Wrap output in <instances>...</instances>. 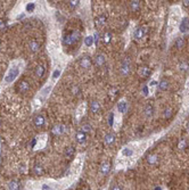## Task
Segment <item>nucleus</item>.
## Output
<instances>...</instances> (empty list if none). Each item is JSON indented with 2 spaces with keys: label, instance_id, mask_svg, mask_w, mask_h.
<instances>
[{
  "label": "nucleus",
  "instance_id": "nucleus-1",
  "mask_svg": "<svg viewBox=\"0 0 189 190\" xmlns=\"http://www.w3.org/2000/svg\"><path fill=\"white\" fill-rule=\"evenodd\" d=\"M24 66H25V63L22 59H16V60L11 62L6 75L1 82V88H6V87L10 86L19 76L21 72L24 70Z\"/></svg>",
  "mask_w": 189,
  "mask_h": 190
},
{
  "label": "nucleus",
  "instance_id": "nucleus-2",
  "mask_svg": "<svg viewBox=\"0 0 189 190\" xmlns=\"http://www.w3.org/2000/svg\"><path fill=\"white\" fill-rule=\"evenodd\" d=\"M181 21V10L178 6L172 7L171 14H170V21H169V34H172L173 29L177 27V25L180 24Z\"/></svg>",
  "mask_w": 189,
  "mask_h": 190
},
{
  "label": "nucleus",
  "instance_id": "nucleus-3",
  "mask_svg": "<svg viewBox=\"0 0 189 190\" xmlns=\"http://www.w3.org/2000/svg\"><path fill=\"white\" fill-rule=\"evenodd\" d=\"M80 38H81V32L79 30H74L64 38L63 43H64V46L70 47V46H73L74 43H77L80 40Z\"/></svg>",
  "mask_w": 189,
  "mask_h": 190
},
{
  "label": "nucleus",
  "instance_id": "nucleus-4",
  "mask_svg": "<svg viewBox=\"0 0 189 190\" xmlns=\"http://www.w3.org/2000/svg\"><path fill=\"white\" fill-rule=\"evenodd\" d=\"M130 71H131V63H130V60H129L128 58H125V59L122 62V64H121L120 73H121L122 76H128L129 73H130Z\"/></svg>",
  "mask_w": 189,
  "mask_h": 190
},
{
  "label": "nucleus",
  "instance_id": "nucleus-5",
  "mask_svg": "<svg viewBox=\"0 0 189 190\" xmlns=\"http://www.w3.org/2000/svg\"><path fill=\"white\" fill-rule=\"evenodd\" d=\"M133 155H134V149L132 148L131 145L123 147L120 151V156L123 157V158H129V157H132Z\"/></svg>",
  "mask_w": 189,
  "mask_h": 190
},
{
  "label": "nucleus",
  "instance_id": "nucleus-6",
  "mask_svg": "<svg viewBox=\"0 0 189 190\" xmlns=\"http://www.w3.org/2000/svg\"><path fill=\"white\" fill-rule=\"evenodd\" d=\"M51 132L55 134V136H63L64 133L67 132V126L64 125V124H57L53 128Z\"/></svg>",
  "mask_w": 189,
  "mask_h": 190
},
{
  "label": "nucleus",
  "instance_id": "nucleus-7",
  "mask_svg": "<svg viewBox=\"0 0 189 190\" xmlns=\"http://www.w3.org/2000/svg\"><path fill=\"white\" fill-rule=\"evenodd\" d=\"M79 64H80V66H81L82 68L89 70V68L91 67V65H93V62H91V58H90L89 56H83V57H81V59L79 60Z\"/></svg>",
  "mask_w": 189,
  "mask_h": 190
},
{
  "label": "nucleus",
  "instance_id": "nucleus-8",
  "mask_svg": "<svg viewBox=\"0 0 189 190\" xmlns=\"http://www.w3.org/2000/svg\"><path fill=\"white\" fill-rule=\"evenodd\" d=\"M126 110H128V102H126L125 99H121V100L117 102V105H116V112L122 115V114H124Z\"/></svg>",
  "mask_w": 189,
  "mask_h": 190
},
{
  "label": "nucleus",
  "instance_id": "nucleus-9",
  "mask_svg": "<svg viewBox=\"0 0 189 190\" xmlns=\"http://www.w3.org/2000/svg\"><path fill=\"white\" fill-rule=\"evenodd\" d=\"M179 30H180V32L184 33V34L189 32V18L188 17L181 18L180 24H179Z\"/></svg>",
  "mask_w": 189,
  "mask_h": 190
},
{
  "label": "nucleus",
  "instance_id": "nucleus-10",
  "mask_svg": "<svg viewBox=\"0 0 189 190\" xmlns=\"http://www.w3.org/2000/svg\"><path fill=\"white\" fill-rule=\"evenodd\" d=\"M86 109H87V104H86V102H82L81 105H79V107H78L77 110H75V118H77L78 121L82 118V116H83L85 113H86Z\"/></svg>",
  "mask_w": 189,
  "mask_h": 190
},
{
  "label": "nucleus",
  "instance_id": "nucleus-11",
  "mask_svg": "<svg viewBox=\"0 0 189 190\" xmlns=\"http://www.w3.org/2000/svg\"><path fill=\"white\" fill-rule=\"evenodd\" d=\"M109 172H110V164H109L108 162H104V163H101L100 166H99V173H100L101 175L106 177Z\"/></svg>",
  "mask_w": 189,
  "mask_h": 190
},
{
  "label": "nucleus",
  "instance_id": "nucleus-12",
  "mask_svg": "<svg viewBox=\"0 0 189 190\" xmlns=\"http://www.w3.org/2000/svg\"><path fill=\"white\" fill-rule=\"evenodd\" d=\"M106 22H107V17H106L105 14L98 15V16L96 17V19H94V23H96V25H97L98 27H104L105 24H106Z\"/></svg>",
  "mask_w": 189,
  "mask_h": 190
},
{
  "label": "nucleus",
  "instance_id": "nucleus-13",
  "mask_svg": "<svg viewBox=\"0 0 189 190\" xmlns=\"http://www.w3.org/2000/svg\"><path fill=\"white\" fill-rule=\"evenodd\" d=\"M29 89H30V83H29L27 81H25V80L21 81V82L18 83V86H17V90H18V92H21V94L27 92Z\"/></svg>",
  "mask_w": 189,
  "mask_h": 190
},
{
  "label": "nucleus",
  "instance_id": "nucleus-14",
  "mask_svg": "<svg viewBox=\"0 0 189 190\" xmlns=\"http://www.w3.org/2000/svg\"><path fill=\"white\" fill-rule=\"evenodd\" d=\"M75 140H77V143L85 145L87 142V134L82 131H78L77 134H75Z\"/></svg>",
  "mask_w": 189,
  "mask_h": 190
},
{
  "label": "nucleus",
  "instance_id": "nucleus-15",
  "mask_svg": "<svg viewBox=\"0 0 189 190\" xmlns=\"http://www.w3.org/2000/svg\"><path fill=\"white\" fill-rule=\"evenodd\" d=\"M105 63H106V56L104 54H97L94 57V64L98 67H101L105 65Z\"/></svg>",
  "mask_w": 189,
  "mask_h": 190
},
{
  "label": "nucleus",
  "instance_id": "nucleus-16",
  "mask_svg": "<svg viewBox=\"0 0 189 190\" xmlns=\"http://www.w3.org/2000/svg\"><path fill=\"white\" fill-rule=\"evenodd\" d=\"M33 123H34V125H35L37 128H42V126L45 125L46 121H45V117H43L41 114H38V115L34 116V118H33Z\"/></svg>",
  "mask_w": 189,
  "mask_h": 190
},
{
  "label": "nucleus",
  "instance_id": "nucleus-17",
  "mask_svg": "<svg viewBox=\"0 0 189 190\" xmlns=\"http://www.w3.org/2000/svg\"><path fill=\"white\" fill-rule=\"evenodd\" d=\"M115 140H116V137H115V134L114 133H107L105 137H104V143L106 145V146H112L114 142H115Z\"/></svg>",
  "mask_w": 189,
  "mask_h": 190
},
{
  "label": "nucleus",
  "instance_id": "nucleus-18",
  "mask_svg": "<svg viewBox=\"0 0 189 190\" xmlns=\"http://www.w3.org/2000/svg\"><path fill=\"white\" fill-rule=\"evenodd\" d=\"M29 49H30L32 52H37V51L40 49V42H39L37 39H32V40L29 42Z\"/></svg>",
  "mask_w": 189,
  "mask_h": 190
},
{
  "label": "nucleus",
  "instance_id": "nucleus-19",
  "mask_svg": "<svg viewBox=\"0 0 189 190\" xmlns=\"http://www.w3.org/2000/svg\"><path fill=\"white\" fill-rule=\"evenodd\" d=\"M100 104H99V101L98 100H93L91 102H90V105H89V109H90V112L91 113H94V114H97V113H99L100 112Z\"/></svg>",
  "mask_w": 189,
  "mask_h": 190
},
{
  "label": "nucleus",
  "instance_id": "nucleus-20",
  "mask_svg": "<svg viewBox=\"0 0 189 190\" xmlns=\"http://www.w3.org/2000/svg\"><path fill=\"white\" fill-rule=\"evenodd\" d=\"M145 34H146V29L145 27H138V29L134 30L133 37H134V39L140 40V39H142L145 37Z\"/></svg>",
  "mask_w": 189,
  "mask_h": 190
},
{
  "label": "nucleus",
  "instance_id": "nucleus-21",
  "mask_svg": "<svg viewBox=\"0 0 189 190\" xmlns=\"http://www.w3.org/2000/svg\"><path fill=\"white\" fill-rule=\"evenodd\" d=\"M144 114L146 117H152L154 115V107L152 104H147L144 108Z\"/></svg>",
  "mask_w": 189,
  "mask_h": 190
},
{
  "label": "nucleus",
  "instance_id": "nucleus-22",
  "mask_svg": "<svg viewBox=\"0 0 189 190\" xmlns=\"http://www.w3.org/2000/svg\"><path fill=\"white\" fill-rule=\"evenodd\" d=\"M139 75L141 78H148L150 75V68L147 66H141L139 68Z\"/></svg>",
  "mask_w": 189,
  "mask_h": 190
},
{
  "label": "nucleus",
  "instance_id": "nucleus-23",
  "mask_svg": "<svg viewBox=\"0 0 189 190\" xmlns=\"http://www.w3.org/2000/svg\"><path fill=\"white\" fill-rule=\"evenodd\" d=\"M45 73H46V68H45L43 65H38V66L35 67V70H34V74H35L38 78H42V76L45 75Z\"/></svg>",
  "mask_w": 189,
  "mask_h": 190
},
{
  "label": "nucleus",
  "instance_id": "nucleus-24",
  "mask_svg": "<svg viewBox=\"0 0 189 190\" xmlns=\"http://www.w3.org/2000/svg\"><path fill=\"white\" fill-rule=\"evenodd\" d=\"M158 88H160L161 91H166V90L170 88V83H169V81L165 80V79H162V80L158 82Z\"/></svg>",
  "mask_w": 189,
  "mask_h": 190
},
{
  "label": "nucleus",
  "instance_id": "nucleus-25",
  "mask_svg": "<svg viewBox=\"0 0 189 190\" xmlns=\"http://www.w3.org/2000/svg\"><path fill=\"white\" fill-rule=\"evenodd\" d=\"M147 163L149 165H156L158 163V156L155 154H150L147 156Z\"/></svg>",
  "mask_w": 189,
  "mask_h": 190
},
{
  "label": "nucleus",
  "instance_id": "nucleus-26",
  "mask_svg": "<svg viewBox=\"0 0 189 190\" xmlns=\"http://www.w3.org/2000/svg\"><path fill=\"white\" fill-rule=\"evenodd\" d=\"M33 172L35 175H42L45 173V170H43V166L40 165V164H37L33 166Z\"/></svg>",
  "mask_w": 189,
  "mask_h": 190
},
{
  "label": "nucleus",
  "instance_id": "nucleus-27",
  "mask_svg": "<svg viewBox=\"0 0 189 190\" xmlns=\"http://www.w3.org/2000/svg\"><path fill=\"white\" fill-rule=\"evenodd\" d=\"M83 42H85V46H86V47H88V48L93 47V46L94 45V37H93V35H87V37L85 38Z\"/></svg>",
  "mask_w": 189,
  "mask_h": 190
},
{
  "label": "nucleus",
  "instance_id": "nucleus-28",
  "mask_svg": "<svg viewBox=\"0 0 189 190\" xmlns=\"http://www.w3.org/2000/svg\"><path fill=\"white\" fill-rule=\"evenodd\" d=\"M140 1L139 0H133V1H131L130 2V8H131V10H133V11H137V10H139L140 9Z\"/></svg>",
  "mask_w": 189,
  "mask_h": 190
},
{
  "label": "nucleus",
  "instance_id": "nucleus-29",
  "mask_svg": "<svg viewBox=\"0 0 189 190\" xmlns=\"http://www.w3.org/2000/svg\"><path fill=\"white\" fill-rule=\"evenodd\" d=\"M19 183L17 182V181H15V180H13V181H10L9 183H8V190H19Z\"/></svg>",
  "mask_w": 189,
  "mask_h": 190
},
{
  "label": "nucleus",
  "instance_id": "nucleus-30",
  "mask_svg": "<svg viewBox=\"0 0 189 190\" xmlns=\"http://www.w3.org/2000/svg\"><path fill=\"white\" fill-rule=\"evenodd\" d=\"M91 130H93V126H91L89 123H86V124H83V125L81 126V129H80V131L85 132L86 134H87V133H89Z\"/></svg>",
  "mask_w": 189,
  "mask_h": 190
},
{
  "label": "nucleus",
  "instance_id": "nucleus-31",
  "mask_svg": "<svg viewBox=\"0 0 189 190\" xmlns=\"http://www.w3.org/2000/svg\"><path fill=\"white\" fill-rule=\"evenodd\" d=\"M34 9H35V3H34V2H29V3H26V6H25V11H27V13H33Z\"/></svg>",
  "mask_w": 189,
  "mask_h": 190
},
{
  "label": "nucleus",
  "instance_id": "nucleus-32",
  "mask_svg": "<svg viewBox=\"0 0 189 190\" xmlns=\"http://www.w3.org/2000/svg\"><path fill=\"white\" fill-rule=\"evenodd\" d=\"M110 40H112V33H110V32H105V34H104V37H102L104 43L107 45V43L110 42Z\"/></svg>",
  "mask_w": 189,
  "mask_h": 190
},
{
  "label": "nucleus",
  "instance_id": "nucleus-33",
  "mask_svg": "<svg viewBox=\"0 0 189 190\" xmlns=\"http://www.w3.org/2000/svg\"><path fill=\"white\" fill-rule=\"evenodd\" d=\"M185 45H186L185 39H182V38L177 39V41H176V46H177V48H178V49H182V48L185 47Z\"/></svg>",
  "mask_w": 189,
  "mask_h": 190
},
{
  "label": "nucleus",
  "instance_id": "nucleus-34",
  "mask_svg": "<svg viewBox=\"0 0 189 190\" xmlns=\"http://www.w3.org/2000/svg\"><path fill=\"white\" fill-rule=\"evenodd\" d=\"M74 148L73 147H67L66 149H65V157H67V158H71L73 155H74Z\"/></svg>",
  "mask_w": 189,
  "mask_h": 190
},
{
  "label": "nucleus",
  "instance_id": "nucleus-35",
  "mask_svg": "<svg viewBox=\"0 0 189 190\" xmlns=\"http://www.w3.org/2000/svg\"><path fill=\"white\" fill-rule=\"evenodd\" d=\"M141 94L145 96V97H147V96L150 95V91H149V87H148V84H145V86L141 88Z\"/></svg>",
  "mask_w": 189,
  "mask_h": 190
},
{
  "label": "nucleus",
  "instance_id": "nucleus-36",
  "mask_svg": "<svg viewBox=\"0 0 189 190\" xmlns=\"http://www.w3.org/2000/svg\"><path fill=\"white\" fill-rule=\"evenodd\" d=\"M80 92H81V90H80V87H79V86H74V87H72V94H73L74 96L80 95Z\"/></svg>",
  "mask_w": 189,
  "mask_h": 190
},
{
  "label": "nucleus",
  "instance_id": "nucleus-37",
  "mask_svg": "<svg viewBox=\"0 0 189 190\" xmlns=\"http://www.w3.org/2000/svg\"><path fill=\"white\" fill-rule=\"evenodd\" d=\"M79 3H80V1H75V0H72V1H69V6L72 8V9H74V8H77L78 6H79Z\"/></svg>",
  "mask_w": 189,
  "mask_h": 190
},
{
  "label": "nucleus",
  "instance_id": "nucleus-38",
  "mask_svg": "<svg viewBox=\"0 0 189 190\" xmlns=\"http://www.w3.org/2000/svg\"><path fill=\"white\" fill-rule=\"evenodd\" d=\"M114 117H115V114L114 113H110L109 114V116H108V123H109V125L113 128V124H114Z\"/></svg>",
  "mask_w": 189,
  "mask_h": 190
},
{
  "label": "nucleus",
  "instance_id": "nucleus-39",
  "mask_svg": "<svg viewBox=\"0 0 189 190\" xmlns=\"http://www.w3.org/2000/svg\"><path fill=\"white\" fill-rule=\"evenodd\" d=\"M171 115H172V110H171V108H166V109L164 110V117H165V118H169Z\"/></svg>",
  "mask_w": 189,
  "mask_h": 190
},
{
  "label": "nucleus",
  "instance_id": "nucleus-40",
  "mask_svg": "<svg viewBox=\"0 0 189 190\" xmlns=\"http://www.w3.org/2000/svg\"><path fill=\"white\" fill-rule=\"evenodd\" d=\"M93 37H94V46H97V45H98V41H99V33H98V32H94V34H93Z\"/></svg>",
  "mask_w": 189,
  "mask_h": 190
},
{
  "label": "nucleus",
  "instance_id": "nucleus-41",
  "mask_svg": "<svg viewBox=\"0 0 189 190\" xmlns=\"http://www.w3.org/2000/svg\"><path fill=\"white\" fill-rule=\"evenodd\" d=\"M188 64H187V62H182V63H180V70L181 71H186L187 68H188Z\"/></svg>",
  "mask_w": 189,
  "mask_h": 190
},
{
  "label": "nucleus",
  "instance_id": "nucleus-42",
  "mask_svg": "<svg viewBox=\"0 0 189 190\" xmlns=\"http://www.w3.org/2000/svg\"><path fill=\"white\" fill-rule=\"evenodd\" d=\"M186 146H187L186 140H181V141L179 142V146H178V147H179L180 149H185V147H186Z\"/></svg>",
  "mask_w": 189,
  "mask_h": 190
},
{
  "label": "nucleus",
  "instance_id": "nucleus-43",
  "mask_svg": "<svg viewBox=\"0 0 189 190\" xmlns=\"http://www.w3.org/2000/svg\"><path fill=\"white\" fill-rule=\"evenodd\" d=\"M6 29V23L2 21V19H0V31H2V30H5Z\"/></svg>",
  "mask_w": 189,
  "mask_h": 190
},
{
  "label": "nucleus",
  "instance_id": "nucleus-44",
  "mask_svg": "<svg viewBox=\"0 0 189 190\" xmlns=\"http://www.w3.org/2000/svg\"><path fill=\"white\" fill-rule=\"evenodd\" d=\"M110 190H122V188H121L118 185H114V186L110 188Z\"/></svg>",
  "mask_w": 189,
  "mask_h": 190
},
{
  "label": "nucleus",
  "instance_id": "nucleus-45",
  "mask_svg": "<svg viewBox=\"0 0 189 190\" xmlns=\"http://www.w3.org/2000/svg\"><path fill=\"white\" fill-rule=\"evenodd\" d=\"M186 88L189 90V78H188V80H187V82H186Z\"/></svg>",
  "mask_w": 189,
  "mask_h": 190
},
{
  "label": "nucleus",
  "instance_id": "nucleus-46",
  "mask_svg": "<svg viewBox=\"0 0 189 190\" xmlns=\"http://www.w3.org/2000/svg\"><path fill=\"white\" fill-rule=\"evenodd\" d=\"M184 3H185L186 6H189V0H186V1H184Z\"/></svg>",
  "mask_w": 189,
  "mask_h": 190
},
{
  "label": "nucleus",
  "instance_id": "nucleus-47",
  "mask_svg": "<svg viewBox=\"0 0 189 190\" xmlns=\"http://www.w3.org/2000/svg\"><path fill=\"white\" fill-rule=\"evenodd\" d=\"M154 190H162V188H161V187H155V189Z\"/></svg>",
  "mask_w": 189,
  "mask_h": 190
},
{
  "label": "nucleus",
  "instance_id": "nucleus-48",
  "mask_svg": "<svg viewBox=\"0 0 189 190\" xmlns=\"http://www.w3.org/2000/svg\"><path fill=\"white\" fill-rule=\"evenodd\" d=\"M187 129H188V132H189V123H188V125H187Z\"/></svg>",
  "mask_w": 189,
  "mask_h": 190
},
{
  "label": "nucleus",
  "instance_id": "nucleus-49",
  "mask_svg": "<svg viewBox=\"0 0 189 190\" xmlns=\"http://www.w3.org/2000/svg\"><path fill=\"white\" fill-rule=\"evenodd\" d=\"M85 190H90V189H85Z\"/></svg>",
  "mask_w": 189,
  "mask_h": 190
},
{
  "label": "nucleus",
  "instance_id": "nucleus-50",
  "mask_svg": "<svg viewBox=\"0 0 189 190\" xmlns=\"http://www.w3.org/2000/svg\"><path fill=\"white\" fill-rule=\"evenodd\" d=\"M0 124H1V121H0Z\"/></svg>",
  "mask_w": 189,
  "mask_h": 190
}]
</instances>
